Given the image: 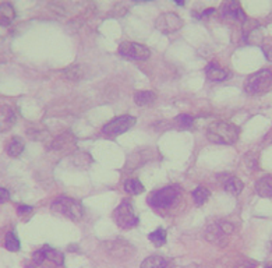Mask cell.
I'll use <instances>...</instances> for the list:
<instances>
[{
  "label": "cell",
  "mask_w": 272,
  "mask_h": 268,
  "mask_svg": "<svg viewBox=\"0 0 272 268\" xmlns=\"http://www.w3.org/2000/svg\"><path fill=\"white\" fill-rule=\"evenodd\" d=\"M119 53L123 58L138 60V62L147 60L151 56V51L148 48L141 45V44H137V42H122L119 46Z\"/></svg>",
  "instance_id": "obj_8"
},
{
  "label": "cell",
  "mask_w": 272,
  "mask_h": 268,
  "mask_svg": "<svg viewBox=\"0 0 272 268\" xmlns=\"http://www.w3.org/2000/svg\"><path fill=\"white\" fill-rule=\"evenodd\" d=\"M16 19V9L12 3H0V24L10 26L12 21Z\"/></svg>",
  "instance_id": "obj_13"
},
{
  "label": "cell",
  "mask_w": 272,
  "mask_h": 268,
  "mask_svg": "<svg viewBox=\"0 0 272 268\" xmlns=\"http://www.w3.org/2000/svg\"><path fill=\"white\" fill-rule=\"evenodd\" d=\"M262 52L266 56V59L272 62V44L269 45H262Z\"/></svg>",
  "instance_id": "obj_27"
},
{
  "label": "cell",
  "mask_w": 272,
  "mask_h": 268,
  "mask_svg": "<svg viewBox=\"0 0 272 268\" xmlns=\"http://www.w3.org/2000/svg\"><path fill=\"white\" fill-rule=\"evenodd\" d=\"M5 247L9 250V251H19L20 247H21V243H20V239L17 237L16 233L13 232H9L5 237Z\"/></svg>",
  "instance_id": "obj_21"
},
{
  "label": "cell",
  "mask_w": 272,
  "mask_h": 268,
  "mask_svg": "<svg viewBox=\"0 0 272 268\" xmlns=\"http://www.w3.org/2000/svg\"><path fill=\"white\" fill-rule=\"evenodd\" d=\"M10 200V193L9 190L5 189V187H0V204L7 203Z\"/></svg>",
  "instance_id": "obj_26"
},
{
  "label": "cell",
  "mask_w": 272,
  "mask_h": 268,
  "mask_svg": "<svg viewBox=\"0 0 272 268\" xmlns=\"http://www.w3.org/2000/svg\"><path fill=\"white\" fill-rule=\"evenodd\" d=\"M17 116L10 106H0V133L9 131L16 124Z\"/></svg>",
  "instance_id": "obj_11"
},
{
  "label": "cell",
  "mask_w": 272,
  "mask_h": 268,
  "mask_svg": "<svg viewBox=\"0 0 272 268\" xmlns=\"http://www.w3.org/2000/svg\"><path fill=\"white\" fill-rule=\"evenodd\" d=\"M255 190L261 197H272V176L259 179L255 184Z\"/></svg>",
  "instance_id": "obj_14"
},
{
  "label": "cell",
  "mask_w": 272,
  "mask_h": 268,
  "mask_svg": "<svg viewBox=\"0 0 272 268\" xmlns=\"http://www.w3.org/2000/svg\"><path fill=\"white\" fill-rule=\"evenodd\" d=\"M265 268H272V264H269V265H266Z\"/></svg>",
  "instance_id": "obj_29"
},
{
  "label": "cell",
  "mask_w": 272,
  "mask_h": 268,
  "mask_svg": "<svg viewBox=\"0 0 272 268\" xmlns=\"http://www.w3.org/2000/svg\"><path fill=\"white\" fill-rule=\"evenodd\" d=\"M113 219L117 223V226L122 229H131L138 225V216L136 215L133 205L127 200H124L123 203L115 209Z\"/></svg>",
  "instance_id": "obj_6"
},
{
  "label": "cell",
  "mask_w": 272,
  "mask_h": 268,
  "mask_svg": "<svg viewBox=\"0 0 272 268\" xmlns=\"http://www.w3.org/2000/svg\"><path fill=\"white\" fill-rule=\"evenodd\" d=\"M124 190L129 193V194H141L144 191V186L143 183L138 180V179H127L126 183H124Z\"/></svg>",
  "instance_id": "obj_19"
},
{
  "label": "cell",
  "mask_w": 272,
  "mask_h": 268,
  "mask_svg": "<svg viewBox=\"0 0 272 268\" xmlns=\"http://www.w3.org/2000/svg\"><path fill=\"white\" fill-rule=\"evenodd\" d=\"M34 265L49 268V267H62L65 262V255L62 251L51 246H44L42 248L37 250L33 254Z\"/></svg>",
  "instance_id": "obj_5"
},
{
  "label": "cell",
  "mask_w": 272,
  "mask_h": 268,
  "mask_svg": "<svg viewBox=\"0 0 272 268\" xmlns=\"http://www.w3.org/2000/svg\"><path fill=\"white\" fill-rule=\"evenodd\" d=\"M33 211L34 208L33 207H30V205H19V207H17V214H19L20 216L31 215Z\"/></svg>",
  "instance_id": "obj_25"
},
{
  "label": "cell",
  "mask_w": 272,
  "mask_h": 268,
  "mask_svg": "<svg viewBox=\"0 0 272 268\" xmlns=\"http://www.w3.org/2000/svg\"><path fill=\"white\" fill-rule=\"evenodd\" d=\"M193 198L197 205H202L204 203H207V200L209 198V190L204 186H200L193 191Z\"/></svg>",
  "instance_id": "obj_22"
},
{
  "label": "cell",
  "mask_w": 272,
  "mask_h": 268,
  "mask_svg": "<svg viewBox=\"0 0 272 268\" xmlns=\"http://www.w3.org/2000/svg\"><path fill=\"white\" fill-rule=\"evenodd\" d=\"M239 127L229 122H215L207 129V137L211 143L222 145L234 144L239 138Z\"/></svg>",
  "instance_id": "obj_1"
},
{
  "label": "cell",
  "mask_w": 272,
  "mask_h": 268,
  "mask_svg": "<svg viewBox=\"0 0 272 268\" xmlns=\"http://www.w3.org/2000/svg\"><path fill=\"white\" fill-rule=\"evenodd\" d=\"M205 74H207V77L211 81H225L229 77V72L219 67L218 65H215V63H211V65L207 66Z\"/></svg>",
  "instance_id": "obj_12"
},
{
  "label": "cell",
  "mask_w": 272,
  "mask_h": 268,
  "mask_svg": "<svg viewBox=\"0 0 272 268\" xmlns=\"http://www.w3.org/2000/svg\"><path fill=\"white\" fill-rule=\"evenodd\" d=\"M222 16L225 19H229V20L233 21H244L246 20V14L241 10L239 3L236 2H226L222 5Z\"/></svg>",
  "instance_id": "obj_10"
},
{
  "label": "cell",
  "mask_w": 272,
  "mask_h": 268,
  "mask_svg": "<svg viewBox=\"0 0 272 268\" xmlns=\"http://www.w3.org/2000/svg\"><path fill=\"white\" fill-rule=\"evenodd\" d=\"M175 120L177 126L181 127V129H187V127H191L194 124V118L190 116V115H179Z\"/></svg>",
  "instance_id": "obj_23"
},
{
  "label": "cell",
  "mask_w": 272,
  "mask_h": 268,
  "mask_svg": "<svg viewBox=\"0 0 272 268\" xmlns=\"http://www.w3.org/2000/svg\"><path fill=\"white\" fill-rule=\"evenodd\" d=\"M148 239L155 244L156 247H161V246H163V244L166 243V232H165V229L162 228L156 229V230L149 233Z\"/></svg>",
  "instance_id": "obj_20"
},
{
  "label": "cell",
  "mask_w": 272,
  "mask_h": 268,
  "mask_svg": "<svg viewBox=\"0 0 272 268\" xmlns=\"http://www.w3.org/2000/svg\"><path fill=\"white\" fill-rule=\"evenodd\" d=\"M181 189L179 186H166L162 189L152 191L148 197V204L152 208L168 209L179 203Z\"/></svg>",
  "instance_id": "obj_2"
},
{
  "label": "cell",
  "mask_w": 272,
  "mask_h": 268,
  "mask_svg": "<svg viewBox=\"0 0 272 268\" xmlns=\"http://www.w3.org/2000/svg\"><path fill=\"white\" fill-rule=\"evenodd\" d=\"M66 76L69 80H80L83 77V72L78 66H73L69 70H66Z\"/></svg>",
  "instance_id": "obj_24"
},
{
  "label": "cell",
  "mask_w": 272,
  "mask_h": 268,
  "mask_svg": "<svg viewBox=\"0 0 272 268\" xmlns=\"http://www.w3.org/2000/svg\"><path fill=\"white\" fill-rule=\"evenodd\" d=\"M243 189H244V184H243V182L240 180L239 177L230 176L225 182V190H226L227 193L233 194V196H239Z\"/></svg>",
  "instance_id": "obj_16"
},
{
  "label": "cell",
  "mask_w": 272,
  "mask_h": 268,
  "mask_svg": "<svg viewBox=\"0 0 272 268\" xmlns=\"http://www.w3.org/2000/svg\"><path fill=\"white\" fill-rule=\"evenodd\" d=\"M52 211L59 215L70 218L73 221H80L84 215V208L77 200L70 197H59L52 204Z\"/></svg>",
  "instance_id": "obj_4"
},
{
  "label": "cell",
  "mask_w": 272,
  "mask_h": 268,
  "mask_svg": "<svg viewBox=\"0 0 272 268\" xmlns=\"http://www.w3.org/2000/svg\"><path fill=\"white\" fill-rule=\"evenodd\" d=\"M156 94L152 91H138L134 94V102L140 106H147L155 102Z\"/></svg>",
  "instance_id": "obj_15"
},
{
  "label": "cell",
  "mask_w": 272,
  "mask_h": 268,
  "mask_svg": "<svg viewBox=\"0 0 272 268\" xmlns=\"http://www.w3.org/2000/svg\"><path fill=\"white\" fill-rule=\"evenodd\" d=\"M272 87V72L271 70H259L248 76L244 83V91L250 95H261L269 91Z\"/></svg>",
  "instance_id": "obj_3"
},
{
  "label": "cell",
  "mask_w": 272,
  "mask_h": 268,
  "mask_svg": "<svg viewBox=\"0 0 272 268\" xmlns=\"http://www.w3.org/2000/svg\"><path fill=\"white\" fill-rule=\"evenodd\" d=\"M234 268H255V264L254 262H243V264H240V265Z\"/></svg>",
  "instance_id": "obj_28"
},
{
  "label": "cell",
  "mask_w": 272,
  "mask_h": 268,
  "mask_svg": "<svg viewBox=\"0 0 272 268\" xmlns=\"http://www.w3.org/2000/svg\"><path fill=\"white\" fill-rule=\"evenodd\" d=\"M183 27V20L175 13H163L155 20V28L162 34H173Z\"/></svg>",
  "instance_id": "obj_9"
},
{
  "label": "cell",
  "mask_w": 272,
  "mask_h": 268,
  "mask_svg": "<svg viewBox=\"0 0 272 268\" xmlns=\"http://www.w3.org/2000/svg\"><path fill=\"white\" fill-rule=\"evenodd\" d=\"M136 122L137 119L134 116H130V115L119 116V118L110 120L109 123L105 124L102 127V133L109 136V137H116V136H120L129 129H131L136 124Z\"/></svg>",
  "instance_id": "obj_7"
},
{
  "label": "cell",
  "mask_w": 272,
  "mask_h": 268,
  "mask_svg": "<svg viewBox=\"0 0 272 268\" xmlns=\"http://www.w3.org/2000/svg\"><path fill=\"white\" fill-rule=\"evenodd\" d=\"M24 151V143L20 138H13L9 144H7V154L10 157L17 158L23 154Z\"/></svg>",
  "instance_id": "obj_18"
},
{
  "label": "cell",
  "mask_w": 272,
  "mask_h": 268,
  "mask_svg": "<svg viewBox=\"0 0 272 268\" xmlns=\"http://www.w3.org/2000/svg\"><path fill=\"white\" fill-rule=\"evenodd\" d=\"M141 268H168V260L162 255H151L144 260Z\"/></svg>",
  "instance_id": "obj_17"
}]
</instances>
